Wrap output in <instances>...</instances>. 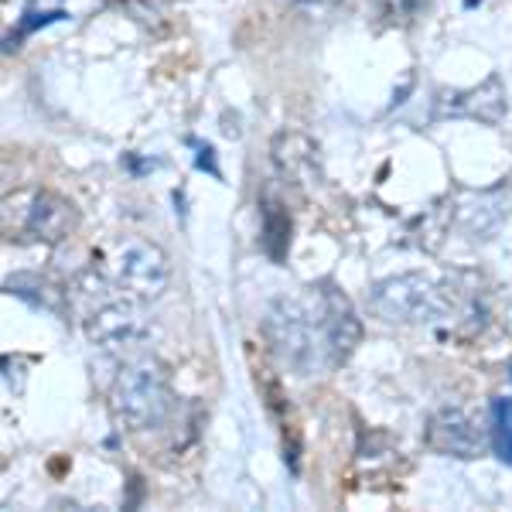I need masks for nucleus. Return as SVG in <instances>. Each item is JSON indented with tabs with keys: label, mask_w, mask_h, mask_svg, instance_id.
<instances>
[{
	"label": "nucleus",
	"mask_w": 512,
	"mask_h": 512,
	"mask_svg": "<svg viewBox=\"0 0 512 512\" xmlns=\"http://www.w3.org/2000/svg\"><path fill=\"white\" fill-rule=\"evenodd\" d=\"M263 338L280 366L294 376H325L349 362L362 342V318L335 284L321 280L270 301Z\"/></svg>",
	"instance_id": "1"
},
{
	"label": "nucleus",
	"mask_w": 512,
	"mask_h": 512,
	"mask_svg": "<svg viewBox=\"0 0 512 512\" xmlns=\"http://www.w3.org/2000/svg\"><path fill=\"white\" fill-rule=\"evenodd\" d=\"M461 308L465 297L451 284V277L424 270L383 277L369 287V311L386 325H434V321H451Z\"/></svg>",
	"instance_id": "2"
},
{
	"label": "nucleus",
	"mask_w": 512,
	"mask_h": 512,
	"mask_svg": "<svg viewBox=\"0 0 512 512\" xmlns=\"http://www.w3.org/2000/svg\"><path fill=\"white\" fill-rule=\"evenodd\" d=\"M113 414L127 431L147 434L161 431L175 417V390H171V373L158 355H137L120 369L110 390Z\"/></svg>",
	"instance_id": "3"
},
{
	"label": "nucleus",
	"mask_w": 512,
	"mask_h": 512,
	"mask_svg": "<svg viewBox=\"0 0 512 512\" xmlns=\"http://www.w3.org/2000/svg\"><path fill=\"white\" fill-rule=\"evenodd\" d=\"M113 280L123 294L137 297V301H158L168 291L171 280V260L154 239L144 236H127L113 250L110 260Z\"/></svg>",
	"instance_id": "4"
},
{
	"label": "nucleus",
	"mask_w": 512,
	"mask_h": 512,
	"mask_svg": "<svg viewBox=\"0 0 512 512\" xmlns=\"http://www.w3.org/2000/svg\"><path fill=\"white\" fill-rule=\"evenodd\" d=\"M509 113V93L499 72H489L478 86L437 89L431 120H475L485 127H499Z\"/></svg>",
	"instance_id": "5"
},
{
	"label": "nucleus",
	"mask_w": 512,
	"mask_h": 512,
	"mask_svg": "<svg viewBox=\"0 0 512 512\" xmlns=\"http://www.w3.org/2000/svg\"><path fill=\"white\" fill-rule=\"evenodd\" d=\"M424 448L441 454V458L472 461L492 448V437L489 427L478 424V417L468 414L465 407H441L434 410L424 427Z\"/></svg>",
	"instance_id": "6"
},
{
	"label": "nucleus",
	"mask_w": 512,
	"mask_h": 512,
	"mask_svg": "<svg viewBox=\"0 0 512 512\" xmlns=\"http://www.w3.org/2000/svg\"><path fill=\"white\" fill-rule=\"evenodd\" d=\"M147 318L140 311L137 297H117V301H106L99 304L93 315L86 318V335L96 349L103 352H134L140 342L147 338Z\"/></svg>",
	"instance_id": "7"
},
{
	"label": "nucleus",
	"mask_w": 512,
	"mask_h": 512,
	"mask_svg": "<svg viewBox=\"0 0 512 512\" xmlns=\"http://www.w3.org/2000/svg\"><path fill=\"white\" fill-rule=\"evenodd\" d=\"M270 161L277 175L294 188H311L321 181V151L301 130H277L270 140Z\"/></svg>",
	"instance_id": "8"
},
{
	"label": "nucleus",
	"mask_w": 512,
	"mask_h": 512,
	"mask_svg": "<svg viewBox=\"0 0 512 512\" xmlns=\"http://www.w3.org/2000/svg\"><path fill=\"white\" fill-rule=\"evenodd\" d=\"M76 226H79L76 205L55 192H35L28 209H24V236L35 239V243L55 246L62 239H69Z\"/></svg>",
	"instance_id": "9"
},
{
	"label": "nucleus",
	"mask_w": 512,
	"mask_h": 512,
	"mask_svg": "<svg viewBox=\"0 0 512 512\" xmlns=\"http://www.w3.org/2000/svg\"><path fill=\"white\" fill-rule=\"evenodd\" d=\"M260 216H263V229H260L263 253L274 263H280L287 256V250H291V216H287L277 198H263Z\"/></svg>",
	"instance_id": "10"
},
{
	"label": "nucleus",
	"mask_w": 512,
	"mask_h": 512,
	"mask_svg": "<svg viewBox=\"0 0 512 512\" xmlns=\"http://www.w3.org/2000/svg\"><path fill=\"white\" fill-rule=\"evenodd\" d=\"M489 437L492 451L502 465L512 468V396H495L489 410Z\"/></svg>",
	"instance_id": "11"
},
{
	"label": "nucleus",
	"mask_w": 512,
	"mask_h": 512,
	"mask_svg": "<svg viewBox=\"0 0 512 512\" xmlns=\"http://www.w3.org/2000/svg\"><path fill=\"white\" fill-rule=\"evenodd\" d=\"M431 0H376V14L386 28H410L424 18Z\"/></svg>",
	"instance_id": "12"
},
{
	"label": "nucleus",
	"mask_w": 512,
	"mask_h": 512,
	"mask_svg": "<svg viewBox=\"0 0 512 512\" xmlns=\"http://www.w3.org/2000/svg\"><path fill=\"white\" fill-rule=\"evenodd\" d=\"M188 144H192L195 151H198L195 154V168L198 171H209L212 178H222V171H219V164H216V151H212L209 144H202V140H195V137L188 140Z\"/></svg>",
	"instance_id": "13"
},
{
	"label": "nucleus",
	"mask_w": 512,
	"mask_h": 512,
	"mask_svg": "<svg viewBox=\"0 0 512 512\" xmlns=\"http://www.w3.org/2000/svg\"><path fill=\"white\" fill-rule=\"evenodd\" d=\"M294 7H301V11H328V7H335L338 0H291Z\"/></svg>",
	"instance_id": "14"
}]
</instances>
